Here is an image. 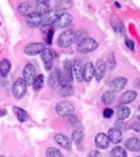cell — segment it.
I'll return each instance as SVG.
<instances>
[{"label":"cell","instance_id":"cell-1","mask_svg":"<svg viewBox=\"0 0 140 157\" xmlns=\"http://www.w3.org/2000/svg\"><path fill=\"white\" fill-rule=\"evenodd\" d=\"M73 74H72V62L66 59L63 62V67L61 71H58V84L61 86H68L71 85V81H72V77Z\"/></svg>","mask_w":140,"mask_h":157},{"label":"cell","instance_id":"cell-2","mask_svg":"<svg viewBox=\"0 0 140 157\" xmlns=\"http://www.w3.org/2000/svg\"><path fill=\"white\" fill-rule=\"evenodd\" d=\"M98 48V43L91 37H85L82 40L78 41L77 45V50L81 52V53H90V52L95 50Z\"/></svg>","mask_w":140,"mask_h":157},{"label":"cell","instance_id":"cell-3","mask_svg":"<svg viewBox=\"0 0 140 157\" xmlns=\"http://www.w3.org/2000/svg\"><path fill=\"white\" fill-rule=\"evenodd\" d=\"M76 40V34L72 30H66L63 31L58 37V45L62 48H67Z\"/></svg>","mask_w":140,"mask_h":157},{"label":"cell","instance_id":"cell-4","mask_svg":"<svg viewBox=\"0 0 140 157\" xmlns=\"http://www.w3.org/2000/svg\"><path fill=\"white\" fill-rule=\"evenodd\" d=\"M73 111H75V107H73V104L68 101H63V102H59L57 106H55V112L62 116V117H68L73 113Z\"/></svg>","mask_w":140,"mask_h":157},{"label":"cell","instance_id":"cell-5","mask_svg":"<svg viewBox=\"0 0 140 157\" xmlns=\"http://www.w3.org/2000/svg\"><path fill=\"white\" fill-rule=\"evenodd\" d=\"M26 90H27V84L25 82V80L21 78H17L14 85H13V95L17 99H21V98L26 94Z\"/></svg>","mask_w":140,"mask_h":157},{"label":"cell","instance_id":"cell-6","mask_svg":"<svg viewBox=\"0 0 140 157\" xmlns=\"http://www.w3.org/2000/svg\"><path fill=\"white\" fill-rule=\"evenodd\" d=\"M35 77H36V71H35L34 64L27 63L25 66V68H23V77L22 78H23L25 82L27 85H32V82H34V80H35Z\"/></svg>","mask_w":140,"mask_h":157},{"label":"cell","instance_id":"cell-7","mask_svg":"<svg viewBox=\"0 0 140 157\" xmlns=\"http://www.w3.org/2000/svg\"><path fill=\"white\" fill-rule=\"evenodd\" d=\"M40 54H41L43 62L45 63V68H46V70H51V67H53V61H54V58H55V53H54V52H53L50 48H45Z\"/></svg>","mask_w":140,"mask_h":157},{"label":"cell","instance_id":"cell-8","mask_svg":"<svg viewBox=\"0 0 140 157\" xmlns=\"http://www.w3.org/2000/svg\"><path fill=\"white\" fill-rule=\"evenodd\" d=\"M71 23H72V16L70 13H62V14H59L57 17L53 26L57 29H64V27H67V26H70Z\"/></svg>","mask_w":140,"mask_h":157},{"label":"cell","instance_id":"cell-9","mask_svg":"<svg viewBox=\"0 0 140 157\" xmlns=\"http://www.w3.org/2000/svg\"><path fill=\"white\" fill-rule=\"evenodd\" d=\"M43 17L44 16H41V14H39V13H36V12H32V13H30V14L26 17V22H27V25L30 26V27H37V26H41V23H43Z\"/></svg>","mask_w":140,"mask_h":157},{"label":"cell","instance_id":"cell-10","mask_svg":"<svg viewBox=\"0 0 140 157\" xmlns=\"http://www.w3.org/2000/svg\"><path fill=\"white\" fill-rule=\"evenodd\" d=\"M45 48L46 47L43 43H32V44H28L27 47L25 48V53L28 54V56H36V54L41 53Z\"/></svg>","mask_w":140,"mask_h":157},{"label":"cell","instance_id":"cell-11","mask_svg":"<svg viewBox=\"0 0 140 157\" xmlns=\"http://www.w3.org/2000/svg\"><path fill=\"white\" fill-rule=\"evenodd\" d=\"M105 70H107V64L103 59H98L96 63H95V67H94V76L95 78L99 81L102 80L104 77V74H105Z\"/></svg>","mask_w":140,"mask_h":157},{"label":"cell","instance_id":"cell-12","mask_svg":"<svg viewBox=\"0 0 140 157\" xmlns=\"http://www.w3.org/2000/svg\"><path fill=\"white\" fill-rule=\"evenodd\" d=\"M82 68H84V66H82L81 61H80V59H75V61H73V64H72V74L75 75V77H76L77 81H82V80H84V78H82Z\"/></svg>","mask_w":140,"mask_h":157},{"label":"cell","instance_id":"cell-13","mask_svg":"<svg viewBox=\"0 0 140 157\" xmlns=\"http://www.w3.org/2000/svg\"><path fill=\"white\" fill-rule=\"evenodd\" d=\"M108 139H109V143H115V144H118L119 142L122 140V133L121 130L117 129V128H112L109 132H108Z\"/></svg>","mask_w":140,"mask_h":157},{"label":"cell","instance_id":"cell-14","mask_svg":"<svg viewBox=\"0 0 140 157\" xmlns=\"http://www.w3.org/2000/svg\"><path fill=\"white\" fill-rule=\"evenodd\" d=\"M93 77H94V66L91 62H88L82 68V78L89 82Z\"/></svg>","mask_w":140,"mask_h":157},{"label":"cell","instance_id":"cell-15","mask_svg":"<svg viewBox=\"0 0 140 157\" xmlns=\"http://www.w3.org/2000/svg\"><path fill=\"white\" fill-rule=\"evenodd\" d=\"M54 140L58 143L61 147H63L64 149H71V139L68 136H66L64 134H55Z\"/></svg>","mask_w":140,"mask_h":157},{"label":"cell","instance_id":"cell-16","mask_svg":"<svg viewBox=\"0 0 140 157\" xmlns=\"http://www.w3.org/2000/svg\"><path fill=\"white\" fill-rule=\"evenodd\" d=\"M126 84H127V80H126L125 77H116L115 80H113V81L111 82L112 91L115 93V91H119V90H122V89L126 86Z\"/></svg>","mask_w":140,"mask_h":157},{"label":"cell","instance_id":"cell-17","mask_svg":"<svg viewBox=\"0 0 140 157\" xmlns=\"http://www.w3.org/2000/svg\"><path fill=\"white\" fill-rule=\"evenodd\" d=\"M95 144H96L98 148H100V149L108 148V146H109V139H108V136H107L105 134H103V133H99V134L95 136Z\"/></svg>","mask_w":140,"mask_h":157},{"label":"cell","instance_id":"cell-18","mask_svg":"<svg viewBox=\"0 0 140 157\" xmlns=\"http://www.w3.org/2000/svg\"><path fill=\"white\" fill-rule=\"evenodd\" d=\"M136 91L134 90H129V91H126V93H123L121 95V98H119V104H127L132 101H135V98H136Z\"/></svg>","mask_w":140,"mask_h":157},{"label":"cell","instance_id":"cell-19","mask_svg":"<svg viewBox=\"0 0 140 157\" xmlns=\"http://www.w3.org/2000/svg\"><path fill=\"white\" fill-rule=\"evenodd\" d=\"M125 144H126V148L130 149L132 152L140 151V139H138V138H130V139L126 140Z\"/></svg>","mask_w":140,"mask_h":157},{"label":"cell","instance_id":"cell-20","mask_svg":"<svg viewBox=\"0 0 140 157\" xmlns=\"http://www.w3.org/2000/svg\"><path fill=\"white\" fill-rule=\"evenodd\" d=\"M50 10V5L48 2H37V5H36V13L41 16H45L48 14Z\"/></svg>","mask_w":140,"mask_h":157},{"label":"cell","instance_id":"cell-21","mask_svg":"<svg viewBox=\"0 0 140 157\" xmlns=\"http://www.w3.org/2000/svg\"><path fill=\"white\" fill-rule=\"evenodd\" d=\"M130 113H131V111H130V108L127 106H119L118 109H117L118 120H126L130 116Z\"/></svg>","mask_w":140,"mask_h":157},{"label":"cell","instance_id":"cell-22","mask_svg":"<svg viewBox=\"0 0 140 157\" xmlns=\"http://www.w3.org/2000/svg\"><path fill=\"white\" fill-rule=\"evenodd\" d=\"M113 30H115V32L117 35L119 36H125V26L123 23L119 21V19H113Z\"/></svg>","mask_w":140,"mask_h":157},{"label":"cell","instance_id":"cell-23","mask_svg":"<svg viewBox=\"0 0 140 157\" xmlns=\"http://www.w3.org/2000/svg\"><path fill=\"white\" fill-rule=\"evenodd\" d=\"M72 139L75 143H81L82 139H84V129L82 128H77L73 130V133H72Z\"/></svg>","mask_w":140,"mask_h":157},{"label":"cell","instance_id":"cell-24","mask_svg":"<svg viewBox=\"0 0 140 157\" xmlns=\"http://www.w3.org/2000/svg\"><path fill=\"white\" fill-rule=\"evenodd\" d=\"M10 71V62L8 59H2L0 61V75L6 76Z\"/></svg>","mask_w":140,"mask_h":157},{"label":"cell","instance_id":"cell-25","mask_svg":"<svg viewBox=\"0 0 140 157\" xmlns=\"http://www.w3.org/2000/svg\"><path fill=\"white\" fill-rule=\"evenodd\" d=\"M102 102H103L104 104H107V106L112 104L113 102H115V93H113L112 90L105 91V93L102 95Z\"/></svg>","mask_w":140,"mask_h":157},{"label":"cell","instance_id":"cell-26","mask_svg":"<svg viewBox=\"0 0 140 157\" xmlns=\"http://www.w3.org/2000/svg\"><path fill=\"white\" fill-rule=\"evenodd\" d=\"M13 111H14V113H16V116H17V119L21 121V122H23V121H26L28 119V115H27V112L26 111H23L22 108H19V107H14L13 108Z\"/></svg>","mask_w":140,"mask_h":157},{"label":"cell","instance_id":"cell-27","mask_svg":"<svg viewBox=\"0 0 140 157\" xmlns=\"http://www.w3.org/2000/svg\"><path fill=\"white\" fill-rule=\"evenodd\" d=\"M127 153H126V149L123 147H115L111 152V157H126Z\"/></svg>","mask_w":140,"mask_h":157},{"label":"cell","instance_id":"cell-28","mask_svg":"<svg viewBox=\"0 0 140 157\" xmlns=\"http://www.w3.org/2000/svg\"><path fill=\"white\" fill-rule=\"evenodd\" d=\"M30 10H31V5L28 3H21L18 5V12L19 14L22 16H28L30 14Z\"/></svg>","mask_w":140,"mask_h":157},{"label":"cell","instance_id":"cell-29","mask_svg":"<svg viewBox=\"0 0 140 157\" xmlns=\"http://www.w3.org/2000/svg\"><path fill=\"white\" fill-rule=\"evenodd\" d=\"M43 85H44V76L43 75H37L35 77L34 82H32V86H34L35 90H40L43 88Z\"/></svg>","mask_w":140,"mask_h":157},{"label":"cell","instance_id":"cell-30","mask_svg":"<svg viewBox=\"0 0 140 157\" xmlns=\"http://www.w3.org/2000/svg\"><path fill=\"white\" fill-rule=\"evenodd\" d=\"M72 94H73V88L71 85H68V86H62V89L59 90V95L61 97H70Z\"/></svg>","mask_w":140,"mask_h":157},{"label":"cell","instance_id":"cell-31","mask_svg":"<svg viewBox=\"0 0 140 157\" xmlns=\"http://www.w3.org/2000/svg\"><path fill=\"white\" fill-rule=\"evenodd\" d=\"M46 157H62V153H61L59 149L49 147L48 149H46Z\"/></svg>","mask_w":140,"mask_h":157},{"label":"cell","instance_id":"cell-32","mask_svg":"<svg viewBox=\"0 0 140 157\" xmlns=\"http://www.w3.org/2000/svg\"><path fill=\"white\" fill-rule=\"evenodd\" d=\"M57 82H58V71H54V72L50 75V78H49V85H50V88H54Z\"/></svg>","mask_w":140,"mask_h":157},{"label":"cell","instance_id":"cell-33","mask_svg":"<svg viewBox=\"0 0 140 157\" xmlns=\"http://www.w3.org/2000/svg\"><path fill=\"white\" fill-rule=\"evenodd\" d=\"M108 67H109V70H115V67H116L115 54H113V53H111V54L108 56Z\"/></svg>","mask_w":140,"mask_h":157},{"label":"cell","instance_id":"cell-34","mask_svg":"<svg viewBox=\"0 0 140 157\" xmlns=\"http://www.w3.org/2000/svg\"><path fill=\"white\" fill-rule=\"evenodd\" d=\"M72 4V2H58V9H68Z\"/></svg>","mask_w":140,"mask_h":157},{"label":"cell","instance_id":"cell-35","mask_svg":"<svg viewBox=\"0 0 140 157\" xmlns=\"http://www.w3.org/2000/svg\"><path fill=\"white\" fill-rule=\"evenodd\" d=\"M53 34H54V29H51L48 34H46V36H45V39H46V43L48 44H50L51 43V36H53Z\"/></svg>","mask_w":140,"mask_h":157},{"label":"cell","instance_id":"cell-36","mask_svg":"<svg viewBox=\"0 0 140 157\" xmlns=\"http://www.w3.org/2000/svg\"><path fill=\"white\" fill-rule=\"evenodd\" d=\"M113 115V109L112 108H105L104 109V112H103V116L104 117H111Z\"/></svg>","mask_w":140,"mask_h":157},{"label":"cell","instance_id":"cell-37","mask_svg":"<svg viewBox=\"0 0 140 157\" xmlns=\"http://www.w3.org/2000/svg\"><path fill=\"white\" fill-rule=\"evenodd\" d=\"M68 120H70V122L71 124H78V117L77 116H73V115H71V116H68Z\"/></svg>","mask_w":140,"mask_h":157},{"label":"cell","instance_id":"cell-38","mask_svg":"<svg viewBox=\"0 0 140 157\" xmlns=\"http://www.w3.org/2000/svg\"><path fill=\"white\" fill-rule=\"evenodd\" d=\"M88 157H100V153H99V151H91L89 152Z\"/></svg>","mask_w":140,"mask_h":157},{"label":"cell","instance_id":"cell-39","mask_svg":"<svg viewBox=\"0 0 140 157\" xmlns=\"http://www.w3.org/2000/svg\"><path fill=\"white\" fill-rule=\"evenodd\" d=\"M126 45H127L131 50H134V43H132V40H130V39H126Z\"/></svg>","mask_w":140,"mask_h":157},{"label":"cell","instance_id":"cell-40","mask_svg":"<svg viewBox=\"0 0 140 157\" xmlns=\"http://www.w3.org/2000/svg\"><path fill=\"white\" fill-rule=\"evenodd\" d=\"M132 128H134L135 132H140V125H138V124H134V125H132Z\"/></svg>","mask_w":140,"mask_h":157},{"label":"cell","instance_id":"cell-41","mask_svg":"<svg viewBox=\"0 0 140 157\" xmlns=\"http://www.w3.org/2000/svg\"><path fill=\"white\" fill-rule=\"evenodd\" d=\"M4 115H6V111L5 109H0V116H4Z\"/></svg>","mask_w":140,"mask_h":157},{"label":"cell","instance_id":"cell-42","mask_svg":"<svg viewBox=\"0 0 140 157\" xmlns=\"http://www.w3.org/2000/svg\"><path fill=\"white\" fill-rule=\"evenodd\" d=\"M136 119H138V124H139V125H140V115L136 117Z\"/></svg>","mask_w":140,"mask_h":157},{"label":"cell","instance_id":"cell-43","mask_svg":"<svg viewBox=\"0 0 140 157\" xmlns=\"http://www.w3.org/2000/svg\"><path fill=\"white\" fill-rule=\"evenodd\" d=\"M0 157H4V156H0Z\"/></svg>","mask_w":140,"mask_h":157},{"label":"cell","instance_id":"cell-44","mask_svg":"<svg viewBox=\"0 0 140 157\" xmlns=\"http://www.w3.org/2000/svg\"><path fill=\"white\" fill-rule=\"evenodd\" d=\"M139 109H140V106H139Z\"/></svg>","mask_w":140,"mask_h":157},{"label":"cell","instance_id":"cell-45","mask_svg":"<svg viewBox=\"0 0 140 157\" xmlns=\"http://www.w3.org/2000/svg\"><path fill=\"white\" fill-rule=\"evenodd\" d=\"M139 157H140V156H139Z\"/></svg>","mask_w":140,"mask_h":157}]
</instances>
